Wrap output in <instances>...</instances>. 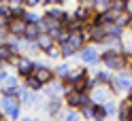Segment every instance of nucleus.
<instances>
[{
	"instance_id": "f257e3e1",
	"label": "nucleus",
	"mask_w": 132,
	"mask_h": 121,
	"mask_svg": "<svg viewBox=\"0 0 132 121\" xmlns=\"http://www.w3.org/2000/svg\"><path fill=\"white\" fill-rule=\"evenodd\" d=\"M128 55L123 51H117V49H111V47H102L100 49V64L111 70V72H119V70H126L128 68Z\"/></svg>"
},
{
	"instance_id": "f03ea898",
	"label": "nucleus",
	"mask_w": 132,
	"mask_h": 121,
	"mask_svg": "<svg viewBox=\"0 0 132 121\" xmlns=\"http://www.w3.org/2000/svg\"><path fill=\"white\" fill-rule=\"evenodd\" d=\"M132 85V70H119V72H113V79H111V91L115 98H119V96H126L128 87Z\"/></svg>"
},
{
	"instance_id": "7ed1b4c3",
	"label": "nucleus",
	"mask_w": 132,
	"mask_h": 121,
	"mask_svg": "<svg viewBox=\"0 0 132 121\" xmlns=\"http://www.w3.org/2000/svg\"><path fill=\"white\" fill-rule=\"evenodd\" d=\"M0 108L4 113V119L9 121H19L21 119V102L17 96H2V100H0Z\"/></svg>"
},
{
	"instance_id": "20e7f679",
	"label": "nucleus",
	"mask_w": 132,
	"mask_h": 121,
	"mask_svg": "<svg viewBox=\"0 0 132 121\" xmlns=\"http://www.w3.org/2000/svg\"><path fill=\"white\" fill-rule=\"evenodd\" d=\"M77 55H79L81 64H87V66H98V64H100V47L94 45V43L83 45Z\"/></svg>"
},
{
	"instance_id": "39448f33",
	"label": "nucleus",
	"mask_w": 132,
	"mask_h": 121,
	"mask_svg": "<svg viewBox=\"0 0 132 121\" xmlns=\"http://www.w3.org/2000/svg\"><path fill=\"white\" fill-rule=\"evenodd\" d=\"M13 68H15V75H17L19 79H23V77H28V75L34 72V60H32V55L19 53L17 60H15V64H13Z\"/></svg>"
},
{
	"instance_id": "423d86ee",
	"label": "nucleus",
	"mask_w": 132,
	"mask_h": 121,
	"mask_svg": "<svg viewBox=\"0 0 132 121\" xmlns=\"http://www.w3.org/2000/svg\"><path fill=\"white\" fill-rule=\"evenodd\" d=\"M40 83H49V81L55 79V72H53V66H49V64H43V62H36L34 60V72H32Z\"/></svg>"
},
{
	"instance_id": "0eeeda50",
	"label": "nucleus",
	"mask_w": 132,
	"mask_h": 121,
	"mask_svg": "<svg viewBox=\"0 0 132 121\" xmlns=\"http://www.w3.org/2000/svg\"><path fill=\"white\" fill-rule=\"evenodd\" d=\"M87 75H89V66H87V64H81V66H72V68H70V75H68V79H66L64 83L79 87L81 83H83V79H85Z\"/></svg>"
},
{
	"instance_id": "6e6552de",
	"label": "nucleus",
	"mask_w": 132,
	"mask_h": 121,
	"mask_svg": "<svg viewBox=\"0 0 132 121\" xmlns=\"http://www.w3.org/2000/svg\"><path fill=\"white\" fill-rule=\"evenodd\" d=\"M43 96L45 98H62L64 96V81L53 79V81H49V83H45Z\"/></svg>"
},
{
	"instance_id": "1a4fd4ad",
	"label": "nucleus",
	"mask_w": 132,
	"mask_h": 121,
	"mask_svg": "<svg viewBox=\"0 0 132 121\" xmlns=\"http://www.w3.org/2000/svg\"><path fill=\"white\" fill-rule=\"evenodd\" d=\"M89 96H92L94 104H104L109 98H113V91L109 85H96L92 91H89Z\"/></svg>"
},
{
	"instance_id": "9d476101",
	"label": "nucleus",
	"mask_w": 132,
	"mask_h": 121,
	"mask_svg": "<svg viewBox=\"0 0 132 121\" xmlns=\"http://www.w3.org/2000/svg\"><path fill=\"white\" fill-rule=\"evenodd\" d=\"M43 9H45V11H43V15H45V17L57 19L60 23H62V21H64V19H66V17L70 15V13L66 11L64 6H60V4H47V6H43Z\"/></svg>"
},
{
	"instance_id": "9b49d317",
	"label": "nucleus",
	"mask_w": 132,
	"mask_h": 121,
	"mask_svg": "<svg viewBox=\"0 0 132 121\" xmlns=\"http://www.w3.org/2000/svg\"><path fill=\"white\" fill-rule=\"evenodd\" d=\"M66 43H70V45L77 49V53H79V49H81V47L89 43L85 28H83V30H70V36H68V40H66Z\"/></svg>"
},
{
	"instance_id": "f8f14e48",
	"label": "nucleus",
	"mask_w": 132,
	"mask_h": 121,
	"mask_svg": "<svg viewBox=\"0 0 132 121\" xmlns=\"http://www.w3.org/2000/svg\"><path fill=\"white\" fill-rule=\"evenodd\" d=\"M26 19L23 17H11L9 23H6V32L9 36H23V30H26Z\"/></svg>"
},
{
	"instance_id": "ddd939ff",
	"label": "nucleus",
	"mask_w": 132,
	"mask_h": 121,
	"mask_svg": "<svg viewBox=\"0 0 132 121\" xmlns=\"http://www.w3.org/2000/svg\"><path fill=\"white\" fill-rule=\"evenodd\" d=\"M43 108L49 117H57L60 115V110L64 108V100L62 98H45L43 102Z\"/></svg>"
},
{
	"instance_id": "4468645a",
	"label": "nucleus",
	"mask_w": 132,
	"mask_h": 121,
	"mask_svg": "<svg viewBox=\"0 0 132 121\" xmlns=\"http://www.w3.org/2000/svg\"><path fill=\"white\" fill-rule=\"evenodd\" d=\"M34 43H36V47H38V51H40V53H45L49 47H53V45H55V40H53V36L49 34V32H40V34L34 38Z\"/></svg>"
},
{
	"instance_id": "2eb2a0df",
	"label": "nucleus",
	"mask_w": 132,
	"mask_h": 121,
	"mask_svg": "<svg viewBox=\"0 0 132 121\" xmlns=\"http://www.w3.org/2000/svg\"><path fill=\"white\" fill-rule=\"evenodd\" d=\"M72 15H75V17H79L81 21L89 23V21H92V17H94V9H92V6L81 4V2H77V6H75V11H72Z\"/></svg>"
},
{
	"instance_id": "dca6fc26",
	"label": "nucleus",
	"mask_w": 132,
	"mask_h": 121,
	"mask_svg": "<svg viewBox=\"0 0 132 121\" xmlns=\"http://www.w3.org/2000/svg\"><path fill=\"white\" fill-rule=\"evenodd\" d=\"M70 64H68V60H60L53 66V72H55V79H60V81H66L68 79V75H70Z\"/></svg>"
},
{
	"instance_id": "f3484780",
	"label": "nucleus",
	"mask_w": 132,
	"mask_h": 121,
	"mask_svg": "<svg viewBox=\"0 0 132 121\" xmlns=\"http://www.w3.org/2000/svg\"><path fill=\"white\" fill-rule=\"evenodd\" d=\"M132 110V100L128 98V96H123V98L119 100V108H117V119L119 121H128V115Z\"/></svg>"
},
{
	"instance_id": "a211bd4d",
	"label": "nucleus",
	"mask_w": 132,
	"mask_h": 121,
	"mask_svg": "<svg viewBox=\"0 0 132 121\" xmlns=\"http://www.w3.org/2000/svg\"><path fill=\"white\" fill-rule=\"evenodd\" d=\"M94 79H96V83H98V85H111L113 72H111V70H106V68L102 66V70H100V68L94 70Z\"/></svg>"
},
{
	"instance_id": "6ab92c4d",
	"label": "nucleus",
	"mask_w": 132,
	"mask_h": 121,
	"mask_svg": "<svg viewBox=\"0 0 132 121\" xmlns=\"http://www.w3.org/2000/svg\"><path fill=\"white\" fill-rule=\"evenodd\" d=\"M21 83L26 85L28 89H32V91H43V87H45V85L40 83V81H38L34 75H28V77H23V79H21Z\"/></svg>"
},
{
	"instance_id": "aec40b11",
	"label": "nucleus",
	"mask_w": 132,
	"mask_h": 121,
	"mask_svg": "<svg viewBox=\"0 0 132 121\" xmlns=\"http://www.w3.org/2000/svg\"><path fill=\"white\" fill-rule=\"evenodd\" d=\"M49 34L53 36V40H55L57 45H64L66 40H68V36H70V30H68V28H64V26H60L57 30H53V32H49Z\"/></svg>"
},
{
	"instance_id": "412c9836",
	"label": "nucleus",
	"mask_w": 132,
	"mask_h": 121,
	"mask_svg": "<svg viewBox=\"0 0 132 121\" xmlns=\"http://www.w3.org/2000/svg\"><path fill=\"white\" fill-rule=\"evenodd\" d=\"M102 106H104V110H106V119H109V117H117V108H119V100L115 98V96H113V98H109V100H106V102L102 104Z\"/></svg>"
},
{
	"instance_id": "4be33fe9",
	"label": "nucleus",
	"mask_w": 132,
	"mask_h": 121,
	"mask_svg": "<svg viewBox=\"0 0 132 121\" xmlns=\"http://www.w3.org/2000/svg\"><path fill=\"white\" fill-rule=\"evenodd\" d=\"M57 117L64 119V121H77V119H81L79 108H70V106H64V108L60 110V115H57Z\"/></svg>"
},
{
	"instance_id": "5701e85b",
	"label": "nucleus",
	"mask_w": 132,
	"mask_h": 121,
	"mask_svg": "<svg viewBox=\"0 0 132 121\" xmlns=\"http://www.w3.org/2000/svg\"><path fill=\"white\" fill-rule=\"evenodd\" d=\"M43 55H45L47 60H55V62H60V60H62V49H60V45L55 43L53 47H49V49H47Z\"/></svg>"
},
{
	"instance_id": "b1692460",
	"label": "nucleus",
	"mask_w": 132,
	"mask_h": 121,
	"mask_svg": "<svg viewBox=\"0 0 132 121\" xmlns=\"http://www.w3.org/2000/svg\"><path fill=\"white\" fill-rule=\"evenodd\" d=\"M38 34H40V30H38V23H26V30H23V38H28V40H34Z\"/></svg>"
},
{
	"instance_id": "393cba45",
	"label": "nucleus",
	"mask_w": 132,
	"mask_h": 121,
	"mask_svg": "<svg viewBox=\"0 0 132 121\" xmlns=\"http://www.w3.org/2000/svg\"><path fill=\"white\" fill-rule=\"evenodd\" d=\"M130 21H132V15H130V13H126V11L117 13V17H115V23H117L119 28H123V30H128Z\"/></svg>"
},
{
	"instance_id": "a878e982",
	"label": "nucleus",
	"mask_w": 132,
	"mask_h": 121,
	"mask_svg": "<svg viewBox=\"0 0 132 121\" xmlns=\"http://www.w3.org/2000/svg\"><path fill=\"white\" fill-rule=\"evenodd\" d=\"M23 19H26L28 23H38L40 19H43V13H36V9H26Z\"/></svg>"
},
{
	"instance_id": "bb28decb",
	"label": "nucleus",
	"mask_w": 132,
	"mask_h": 121,
	"mask_svg": "<svg viewBox=\"0 0 132 121\" xmlns=\"http://www.w3.org/2000/svg\"><path fill=\"white\" fill-rule=\"evenodd\" d=\"M60 49H62V60H70V58H75V55H77V49H75L70 43L60 45Z\"/></svg>"
},
{
	"instance_id": "cd10ccee",
	"label": "nucleus",
	"mask_w": 132,
	"mask_h": 121,
	"mask_svg": "<svg viewBox=\"0 0 132 121\" xmlns=\"http://www.w3.org/2000/svg\"><path fill=\"white\" fill-rule=\"evenodd\" d=\"M106 119V110L102 104H94V115H92V121H104Z\"/></svg>"
},
{
	"instance_id": "c85d7f7f",
	"label": "nucleus",
	"mask_w": 132,
	"mask_h": 121,
	"mask_svg": "<svg viewBox=\"0 0 132 121\" xmlns=\"http://www.w3.org/2000/svg\"><path fill=\"white\" fill-rule=\"evenodd\" d=\"M19 85H0V96H17L19 94Z\"/></svg>"
},
{
	"instance_id": "c756f323",
	"label": "nucleus",
	"mask_w": 132,
	"mask_h": 121,
	"mask_svg": "<svg viewBox=\"0 0 132 121\" xmlns=\"http://www.w3.org/2000/svg\"><path fill=\"white\" fill-rule=\"evenodd\" d=\"M109 11H113L115 15H117V13H121V11H126V0H111Z\"/></svg>"
},
{
	"instance_id": "7c9ffc66",
	"label": "nucleus",
	"mask_w": 132,
	"mask_h": 121,
	"mask_svg": "<svg viewBox=\"0 0 132 121\" xmlns=\"http://www.w3.org/2000/svg\"><path fill=\"white\" fill-rule=\"evenodd\" d=\"M79 115L83 119H89L92 121V115H94V104H83V106H79Z\"/></svg>"
},
{
	"instance_id": "2f4dec72",
	"label": "nucleus",
	"mask_w": 132,
	"mask_h": 121,
	"mask_svg": "<svg viewBox=\"0 0 132 121\" xmlns=\"http://www.w3.org/2000/svg\"><path fill=\"white\" fill-rule=\"evenodd\" d=\"M111 0H94V11H106Z\"/></svg>"
},
{
	"instance_id": "473e14b6",
	"label": "nucleus",
	"mask_w": 132,
	"mask_h": 121,
	"mask_svg": "<svg viewBox=\"0 0 132 121\" xmlns=\"http://www.w3.org/2000/svg\"><path fill=\"white\" fill-rule=\"evenodd\" d=\"M23 6H26V9H40V0H23Z\"/></svg>"
},
{
	"instance_id": "72a5a7b5",
	"label": "nucleus",
	"mask_w": 132,
	"mask_h": 121,
	"mask_svg": "<svg viewBox=\"0 0 132 121\" xmlns=\"http://www.w3.org/2000/svg\"><path fill=\"white\" fill-rule=\"evenodd\" d=\"M6 6H17V4H23V0H4Z\"/></svg>"
},
{
	"instance_id": "f704fd0d",
	"label": "nucleus",
	"mask_w": 132,
	"mask_h": 121,
	"mask_svg": "<svg viewBox=\"0 0 132 121\" xmlns=\"http://www.w3.org/2000/svg\"><path fill=\"white\" fill-rule=\"evenodd\" d=\"M126 13L132 15V0H126Z\"/></svg>"
},
{
	"instance_id": "c9c22d12",
	"label": "nucleus",
	"mask_w": 132,
	"mask_h": 121,
	"mask_svg": "<svg viewBox=\"0 0 132 121\" xmlns=\"http://www.w3.org/2000/svg\"><path fill=\"white\" fill-rule=\"evenodd\" d=\"M126 96H128V98H130V100H132V85H130V87H128V91H126Z\"/></svg>"
},
{
	"instance_id": "e433bc0d",
	"label": "nucleus",
	"mask_w": 132,
	"mask_h": 121,
	"mask_svg": "<svg viewBox=\"0 0 132 121\" xmlns=\"http://www.w3.org/2000/svg\"><path fill=\"white\" fill-rule=\"evenodd\" d=\"M126 32H130V36H132V21H130V26H128V30Z\"/></svg>"
},
{
	"instance_id": "4c0bfd02",
	"label": "nucleus",
	"mask_w": 132,
	"mask_h": 121,
	"mask_svg": "<svg viewBox=\"0 0 132 121\" xmlns=\"http://www.w3.org/2000/svg\"><path fill=\"white\" fill-rule=\"evenodd\" d=\"M0 119H4V113H2V108H0Z\"/></svg>"
},
{
	"instance_id": "58836bf2",
	"label": "nucleus",
	"mask_w": 132,
	"mask_h": 121,
	"mask_svg": "<svg viewBox=\"0 0 132 121\" xmlns=\"http://www.w3.org/2000/svg\"><path fill=\"white\" fill-rule=\"evenodd\" d=\"M2 11H4V4H2V2H0V13H2Z\"/></svg>"
},
{
	"instance_id": "ea45409f",
	"label": "nucleus",
	"mask_w": 132,
	"mask_h": 121,
	"mask_svg": "<svg viewBox=\"0 0 132 121\" xmlns=\"http://www.w3.org/2000/svg\"><path fill=\"white\" fill-rule=\"evenodd\" d=\"M128 121H132V110H130V115H128Z\"/></svg>"
},
{
	"instance_id": "a19ab883",
	"label": "nucleus",
	"mask_w": 132,
	"mask_h": 121,
	"mask_svg": "<svg viewBox=\"0 0 132 121\" xmlns=\"http://www.w3.org/2000/svg\"><path fill=\"white\" fill-rule=\"evenodd\" d=\"M0 2H2V4H4V0H0Z\"/></svg>"
},
{
	"instance_id": "79ce46f5",
	"label": "nucleus",
	"mask_w": 132,
	"mask_h": 121,
	"mask_svg": "<svg viewBox=\"0 0 132 121\" xmlns=\"http://www.w3.org/2000/svg\"><path fill=\"white\" fill-rule=\"evenodd\" d=\"M75 2H79V0H75Z\"/></svg>"
}]
</instances>
